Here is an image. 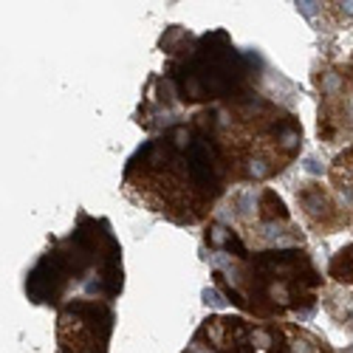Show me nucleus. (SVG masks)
<instances>
[{
	"mask_svg": "<svg viewBox=\"0 0 353 353\" xmlns=\"http://www.w3.org/2000/svg\"><path fill=\"white\" fill-rule=\"evenodd\" d=\"M342 65V74H345V82L350 85V91H353V48H350V54L345 57V63H339Z\"/></svg>",
	"mask_w": 353,
	"mask_h": 353,
	"instance_id": "obj_11",
	"label": "nucleus"
},
{
	"mask_svg": "<svg viewBox=\"0 0 353 353\" xmlns=\"http://www.w3.org/2000/svg\"><path fill=\"white\" fill-rule=\"evenodd\" d=\"M125 288L122 243L108 218L79 212L74 229L51 238L26 274V297L60 311L74 300L116 303Z\"/></svg>",
	"mask_w": 353,
	"mask_h": 353,
	"instance_id": "obj_5",
	"label": "nucleus"
},
{
	"mask_svg": "<svg viewBox=\"0 0 353 353\" xmlns=\"http://www.w3.org/2000/svg\"><path fill=\"white\" fill-rule=\"evenodd\" d=\"M116 303L74 300L57 311V353H110Z\"/></svg>",
	"mask_w": 353,
	"mask_h": 353,
	"instance_id": "obj_6",
	"label": "nucleus"
},
{
	"mask_svg": "<svg viewBox=\"0 0 353 353\" xmlns=\"http://www.w3.org/2000/svg\"><path fill=\"white\" fill-rule=\"evenodd\" d=\"M325 277L331 285L353 291V243H345L342 249H336V254L328 260Z\"/></svg>",
	"mask_w": 353,
	"mask_h": 353,
	"instance_id": "obj_10",
	"label": "nucleus"
},
{
	"mask_svg": "<svg viewBox=\"0 0 353 353\" xmlns=\"http://www.w3.org/2000/svg\"><path fill=\"white\" fill-rule=\"evenodd\" d=\"M159 48L164 54L161 71L147 79L136 110V125L150 136L201 110L257 94L266 79L260 54L238 48L226 28L195 34L184 26H170Z\"/></svg>",
	"mask_w": 353,
	"mask_h": 353,
	"instance_id": "obj_2",
	"label": "nucleus"
},
{
	"mask_svg": "<svg viewBox=\"0 0 353 353\" xmlns=\"http://www.w3.org/2000/svg\"><path fill=\"white\" fill-rule=\"evenodd\" d=\"M294 203H297V212H300L305 229L316 232L319 238L350 229L347 212L328 181H316V179L300 181L294 187Z\"/></svg>",
	"mask_w": 353,
	"mask_h": 353,
	"instance_id": "obj_8",
	"label": "nucleus"
},
{
	"mask_svg": "<svg viewBox=\"0 0 353 353\" xmlns=\"http://www.w3.org/2000/svg\"><path fill=\"white\" fill-rule=\"evenodd\" d=\"M314 85L319 94L316 136L325 144H342L353 133V91L345 82L342 65L322 63V68L314 71Z\"/></svg>",
	"mask_w": 353,
	"mask_h": 353,
	"instance_id": "obj_7",
	"label": "nucleus"
},
{
	"mask_svg": "<svg viewBox=\"0 0 353 353\" xmlns=\"http://www.w3.org/2000/svg\"><path fill=\"white\" fill-rule=\"evenodd\" d=\"M190 119L215 141L234 187H266L300 159L305 144L300 116L263 91Z\"/></svg>",
	"mask_w": 353,
	"mask_h": 353,
	"instance_id": "obj_4",
	"label": "nucleus"
},
{
	"mask_svg": "<svg viewBox=\"0 0 353 353\" xmlns=\"http://www.w3.org/2000/svg\"><path fill=\"white\" fill-rule=\"evenodd\" d=\"M232 187L215 141L195 119L153 133L122 170L125 198L175 226H207Z\"/></svg>",
	"mask_w": 353,
	"mask_h": 353,
	"instance_id": "obj_3",
	"label": "nucleus"
},
{
	"mask_svg": "<svg viewBox=\"0 0 353 353\" xmlns=\"http://www.w3.org/2000/svg\"><path fill=\"white\" fill-rule=\"evenodd\" d=\"M181 353H198V350H195L192 345H187V350H181Z\"/></svg>",
	"mask_w": 353,
	"mask_h": 353,
	"instance_id": "obj_12",
	"label": "nucleus"
},
{
	"mask_svg": "<svg viewBox=\"0 0 353 353\" xmlns=\"http://www.w3.org/2000/svg\"><path fill=\"white\" fill-rule=\"evenodd\" d=\"M212 285L243 316L308 319L328 285L303 226L272 187H238L203 226Z\"/></svg>",
	"mask_w": 353,
	"mask_h": 353,
	"instance_id": "obj_1",
	"label": "nucleus"
},
{
	"mask_svg": "<svg viewBox=\"0 0 353 353\" xmlns=\"http://www.w3.org/2000/svg\"><path fill=\"white\" fill-rule=\"evenodd\" d=\"M328 184L339 195L342 207L347 212L350 229H353V144H347L345 150H339L328 167Z\"/></svg>",
	"mask_w": 353,
	"mask_h": 353,
	"instance_id": "obj_9",
	"label": "nucleus"
}]
</instances>
